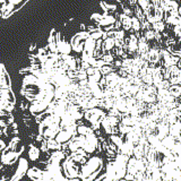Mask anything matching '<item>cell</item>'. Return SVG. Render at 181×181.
<instances>
[{
  "label": "cell",
  "instance_id": "obj_1",
  "mask_svg": "<svg viewBox=\"0 0 181 181\" xmlns=\"http://www.w3.org/2000/svg\"><path fill=\"white\" fill-rule=\"evenodd\" d=\"M27 0H0V17L6 18L18 9Z\"/></svg>",
  "mask_w": 181,
  "mask_h": 181
},
{
  "label": "cell",
  "instance_id": "obj_10",
  "mask_svg": "<svg viewBox=\"0 0 181 181\" xmlns=\"http://www.w3.org/2000/svg\"><path fill=\"white\" fill-rule=\"evenodd\" d=\"M176 53H177V54H178L179 57H181V50H178V51H177Z\"/></svg>",
  "mask_w": 181,
  "mask_h": 181
},
{
  "label": "cell",
  "instance_id": "obj_4",
  "mask_svg": "<svg viewBox=\"0 0 181 181\" xmlns=\"http://www.w3.org/2000/svg\"><path fill=\"white\" fill-rule=\"evenodd\" d=\"M27 174L31 179H40V178H42V176H43V173L41 172L40 170L36 169V168H33V169L30 170L27 172Z\"/></svg>",
  "mask_w": 181,
  "mask_h": 181
},
{
  "label": "cell",
  "instance_id": "obj_2",
  "mask_svg": "<svg viewBox=\"0 0 181 181\" xmlns=\"http://www.w3.org/2000/svg\"><path fill=\"white\" fill-rule=\"evenodd\" d=\"M72 135L70 133H69L68 130H64V131H60V134H57L56 136V141L60 144V143H66V141H68L69 139H70V137H71Z\"/></svg>",
  "mask_w": 181,
  "mask_h": 181
},
{
  "label": "cell",
  "instance_id": "obj_8",
  "mask_svg": "<svg viewBox=\"0 0 181 181\" xmlns=\"http://www.w3.org/2000/svg\"><path fill=\"white\" fill-rule=\"evenodd\" d=\"M174 33H176L177 35H179V36L181 35V24L180 25H177V26L174 27Z\"/></svg>",
  "mask_w": 181,
  "mask_h": 181
},
{
  "label": "cell",
  "instance_id": "obj_12",
  "mask_svg": "<svg viewBox=\"0 0 181 181\" xmlns=\"http://www.w3.org/2000/svg\"><path fill=\"white\" fill-rule=\"evenodd\" d=\"M180 42H181V35H180Z\"/></svg>",
  "mask_w": 181,
  "mask_h": 181
},
{
  "label": "cell",
  "instance_id": "obj_3",
  "mask_svg": "<svg viewBox=\"0 0 181 181\" xmlns=\"http://www.w3.org/2000/svg\"><path fill=\"white\" fill-rule=\"evenodd\" d=\"M28 156H30V158L32 161H36L39 158V156H40V151L36 147H34V146H31V148L28 151Z\"/></svg>",
  "mask_w": 181,
  "mask_h": 181
},
{
  "label": "cell",
  "instance_id": "obj_6",
  "mask_svg": "<svg viewBox=\"0 0 181 181\" xmlns=\"http://www.w3.org/2000/svg\"><path fill=\"white\" fill-rule=\"evenodd\" d=\"M47 145H48V148H51V149H57L60 147V144L57 141H54V139H49V141H47Z\"/></svg>",
  "mask_w": 181,
  "mask_h": 181
},
{
  "label": "cell",
  "instance_id": "obj_11",
  "mask_svg": "<svg viewBox=\"0 0 181 181\" xmlns=\"http://www.w3.org/2000/svg\"><path fill=\"white\" fill-rule=\"evenodd\" d=\"M178 14H179V15H181V7H179V8H178Z\"/></svg>",
  "mask_w": 181,
  "mask_h": 181
},
{
  "label": "cell",
  "instance_id": "obj_9",
  "mask_svg": "<svg viewBox=\"0 0 181 181\" xmlns=\"http://www.w3.org/2000/svg\"><path fill=\"white\" fill-rule=\"evenodd\" d=\"M2 147H5V143L2 141H0V149L2 148Z\"/></svg>",
  "mask_w": 181,
  "mask_h": 181
},
{
  "label": "cell",
  "instance_id": "obj_7",
  "mask_svg": "<svg viewBox=\"0 0 181 181\" xmlns=\"http://www.w3.org/2000/svg\"><path fill=\"white\" fill-rule=\"evenodd\" d=\"M153 27H154V30H156L157 32H162V31L164 30V24L162 23L161 20H158V22L153 23Z\"/></svg>",
  "mask_w": 181,
  "mask_h": 181
},
{
  "label": "cell",
  "instance_id": "obj_5",
  "mask_svg": "<svg viewBox=\"0 0 181 181\" xmlns=\"http://www.w3.org/2000/svg\"><path fill=\"white\" fill-rule=\"evenodd\" d=\"M166 20H168V23L173 24L174 26L181 24V17L179 16V15H171V16H170Z\"/></svg>",
  "mask_w": 181,
  "mask_h": 181
}]
</instances>
